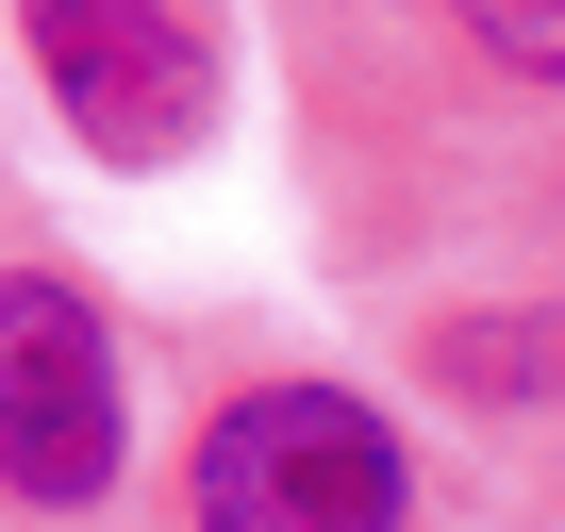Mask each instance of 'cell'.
Wrapping results in <instances>:
<instances>
[{"instance_id":"277c9868","label":"cell","mask_w":565,"mask_h":532,"mask_svg":"<svg viewBox=\"0 0 565 532\" xmlns=\"http://www.w3.org/2000/svg\"><path fill=\"white\" fill-rule=\"evenodd\" d=\"M433 366L466 400H548L565 383V317H466V333H433Z\"/></svg>"},{"instance_id":"7a4b0ae2","label":"cell","mask_w":565,"mask_h":532,"mask_svg":"<svg viewBox=\"0 0 565 532\" xmlns=\"http://www.w3.org/2000/svg\"><path fill=\"white\" fill-rule=\"evenodd\" d=\"M134 449V400H117V333L84 284L51 266H0V482L34 515H84Z\"/></svg>"},{"instance_id":"3957f363","label":"cell","mask_w":565,"mask_h":532,"mask_svg":"<svg viewBox=\"0 0 565 532\" xmlns=\"http://www.w3.org/2000/svg\"><path fill=\"white\" fill-rule=\"evenodd\" d=\"M18 34H34L51 117L100 167H167V150L216 134V51H200L183 0H18Z\"/></svg>"},{"instance_id":"5b68a950","label":"cell","mask_w":565,"mask_h":532,"mask_svg":"<svg viewBox=\"0 0 565 532\" xmlns=\"http://www.w3.org/2000/svg\"><path fill=\"white\" fill-rule=\"evenodd\" d=\"M499 84H565V0H433Z\"/></svg>"},{"instance_id":"6da1fadb","label":"cell","mask_w":565,"mask_h":532,"mask_svg":"<svg viewBox=\"0 0 565 532\" xmlns=\"http://www.w3.org/2000/svg\"><path fill=\"white\" fill-rule=\"evenodd\" d=\"M183 515L200 532H399L416 466H399L383 400H350V383H249V400L200 416Z\"/></svg>"}]
</instances>
